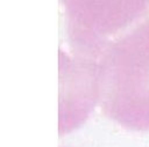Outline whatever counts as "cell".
Wrapping results in <instances>:
<instances>
[{
    "label": "cell",
    "instance_id": "6da1fadb",
    "mask_svg": "<svg viewBox=\"0 0 149 147\" xmlns=\"http://www.w3.org/2000/svg\"><path fill=\"white\" fill-rule=\"evenodd\" d=\"M93 64L104 112L127 128L149 131V21L108 45Z\"/></svg>",
    "mask_w": 149,
    "mask_h": 147
},
{
    "label": "cell",
    "instance_id": "7a4b0ae2",
    "mask_svg": "<svg viewBox=\"0 0 149 147\" xmlns=\"http://www.w3.org/2000/svg\"><path fill=\"white\" fill-rule=\"evenodd\" d=\"M74 54L95 61L120 37L149 21V0H62Z\"/></svg>",
    "mask_w": 149,
    "mask_h": 147
},
{
    "label": "cell",
    "instance_id": "3957f363",
    "mask_svg": "<svg viewBox=\"0 0 149 147\" xmlns=\"http://www.w3.org/2000/svg\"><path fill=\"white\" fill-rule=\"evenodd\" d=\"M59 131L62 133L78 126L98 102L94 64L74 54L62 56Z\"/></svg>",
    "mask_w": 149,
    "mask_h": 147
}]
</instances>
